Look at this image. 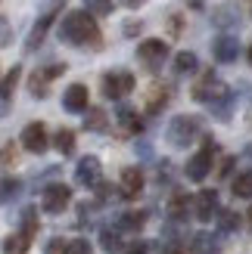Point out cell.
I'll return each mask as SVG.
<instances>
[{
	"instance_id": "obj_16",
	"label": "cell",
	"mask_w": 252,
	"mask_h": 254,
	"mask_svg": "<svg viewBox=\"0 0 252 254\" xmlns=\"http://www.w3.org/2000/svg\"><path fill=\"white\" fill-rule=\"evenodd\" d=\"M16 81H19V65H12L3 81H0V118L9 112V99H12V90H16Z\"/></svg>"
},
{
	"instance_id": "obj_39",
	"label": "cell",
	"mask_w": 252,
	"mask_h": 254,
	"mask_svg": "<svg viewBox=\"0 0 252 254\" xmlns=\"http://www.w3.org/2000/svg\"><path fill=\"white\" fill-rule=\"evenodd\" d=\"M125 3H128V6H137V3H143V0H125Z\"/></svg>"
},
{
	"instance_id": "obj_7",
	"label": "cell",
	"mask_w": 252,
	"mask_h": 254,
	"mask_svg": "<svg viewBox=\"0 0 252 254\" xmlns=\"http://www.w3.org/2000/svg\"><path fill=\"white\" fill-rule=\"evenodd\" d=\"M59 74H66V65H47V68H37L31 74V81H28V90L34 99H44L50 96V81H56Z\"/></svg>"
},
{
	"instance_id": "obj_41",
	"label": "cell",
	"mask_w": 252,
	"mask_h": 254,
	"mask_svg": "<svg viewBox=\"0 0 252 254\" xmlns=\"http://www.w3.org/2000/svg\"><path fill=\"white\" fill-rule=\"evenodd\" d=\"M246 217H249V223H252V208H249V214H246Z\"/></svg>"
},
{
	"instance_id": "obj_3",
	"label": "cell",
	"mask_w": 252,
	"mask_h": 254,
	"mask_svg": "<svg viewBox=\"0 0 252 254\" xmlns=\"http://www.w3.org/2000/svg\"><path fill=\"white\" fill-rule=\"evenodd\" d=\"M224 96H231V90H228V87H224L212 71H206L203 78H199V84H193V99H196V103L215 106V103H221Z\"/></svg>"
},
{
	"instance_id": "obj_31",
	"label": "cell",
	"mask_w": 252,
	"mask_h": 254,
	"mask_svg": "<svg viewBox=\"0 0 252 254\" xmlns=\"http://www.w3.org/2000/svg\"><path fill=\"white\" fill-rule=\"evenodd\" d=\"M84 9H91L94 16H109V12H112V0H84Z\"/></svg>"
},
{
	"instance_id": "obj_22",
	"label": "cell",
	"mask_w": 252,
	"mask_h": 254,
	"mask_svg": "<svg viewBox=\"0 0 252 254\" xmlns=\"http://www.w3.org/2000/svg\"><path fill=\"white\" fill-rule=\"evenodd\" d=\"M168 106V90L165 87H153L146 96V115H156V112H162Z\"/></svg>"
},
{
	"instance_id": "obj_27",
	"label": "cell",
	"mask_w": 252,
	"mask_h": 254,
	"mask_svg": "<svg viewBox=\"0 0 252 254\" xmlns=\"http://www.w3.org/2000/svg\"><path fill=\"white\" fill-rule=\"evenodd\" d=\"M19 223H22L19 233H25L28 239H34V236H37V208H25L22 217H19Z\"/></svg>"
},
{
	"instance_id": "obj_40",
	"label": "cell",
	"mask_w": 252,
	"mask_h": 254,
	"mask_svg": "<svg viewBox=\"0 0 252 254\" xmlns=\"http://www.w3.org/2000/svg\"><path fill=\"white\" fill-rule=\"evenodd\" d=\"M246 56H249V65H252V44H249V53Z\"/></svg>"
},
{
	"instance_id": "obj_2",
	"label": "cell",
	"mask_w": 252,
	"mask_h": 254,
	"mask_svg": "<svg viewBox=\"0 0 252 254\" xmlns=\"http://www.w3.org/2000/svg\"><path fill=\"white\" fill-rule=\"evenodd\" d=\"M199 130H203V124H199L196 115H178L168 124V143L178 146V149H187L199 136Z\"/></svg>"
},
{
	"instance_id": "obj_14",
	"label": "cell",
	"mask_w": 252,
	"mask_h": 254,
	"mask_svg": "<svg viewBox=\"0 0 252 254\" xmlns=\"http://www.w3.org/2000/svg\"><path fill=\"white\" fill-rule=\"evenodd\" d=\"M212 53H215L218 62H234L240 56V41H237L234 34H221V37H215V44H212Z\"/></svg>"
},
{
	"instance_id": "obj_35",
	"label": "cell",
	"mask_w": 252,
	"mask_h": 254,
	"mask_svg": "<svg viewBox=\"0 0 252 254\" xmlns=\"http://www.w3.org/2000/svg\"><path fill=\"white\" fill-rule=\"evenodd\" d=\"M47 254H69V242H62V239H53V242L47 245Z\"/></svg>"
},
{
	"instance_id": "obj_23",
	"label": "cell",
	"mask_w": 252,
	"mask_h": 254,
	"mask_svg": "<svg viewBox=\"0 0 252 254\" xmlns=\"http://www.w3.org/2000/svg\"><path fill=\"white\" fill-rule=\"evenodd\" d=\"M53 146L59 155H72L75 152V130H69V127H59L56 136H53Z\"/></svg>"
},
{
	"instance_id": "obj_19",
	"label": "cell",
	"mask_w": 252,
	"mask_h": 254,
	"mask_svg": "<svg viewBox=\"0 0 252 254\" xmlns=\"http://www.w3.org/2000/svg\"><path fill=\"white\" fill-rule=\"evenodd\" d=\"M28 248H31V239L25 233H12V236L3 239V245H0L3 254H28Z\"/></svg>"
},
{
	"instance_id": "obj_13",
	"label": "cell",
	"mask_w": 252,
	"mask_h": 254,
	"mask_svg": "<svg viewBox=\"0 0 252 254\" xmlns=\"http://www.w3.org/2000/svg\"><path fill=\"white\" fill-rule=\"evenodd\" d=\"M119 192H122V198H137L143 192V174H140V168H125L122 171Z\"/></svg>"
},
{
	"instance_id": "obj_20",
	"label": "cell",
	"mask_w": 252,
	"mask_h": 254,
	"mask_svg": "<svg viewBox=\"0 0 252 254\" xmlns=\"http://www.w3.org/2000/svg\"><path fill=\"white\" fill-rule=\"evenodd\" d=\"M84 115H87V118H84V127H87V130H97V133H103L106 127H109V121H106L109 115H106L103 109H97V106L91 109V106H87V112H84Z\"/></svg>"
},
{
	"instance_id": "obj_1",
	"label": "cell",
	"mask_w": 252,
	"mask_h": 254,
	"mask_svg": "<svg viewBox=\"0 0 252 254\" xmlns=\"http://www.w3.org/2000/svg\"><path fill=\"white\" fill-rule=\"evenodd\" d=\"M59 41H66L72 47H103V34H100V25L94 22L91 9H72L59 25Z\"/></svg>"
},
{
	"instance_id": "obj_32",
	"label": "cell",
	"mask_w": 252,
	"mask_h": 254,
	"mask_svg": "<svg viewBox=\"0 0 252 254\" xmlns=\"http://www.w3.org/2000/svg\"><path fill=\"white\" fill-rule=\"evenodd\" d=\"M193 248H196V251H203V254H209V251H215L218 245H215V239H212L209 233H199V236L193 239Z\"/></svg>"
},
{
	"instance_id": "obj_36",
	"label": "cell",
	"mask_w": 252,
	"mask_h": 254,
	"mask_svg": "<svg viewBox=\"0 0 252 254\" xmlns=\"http://www.w3.org/2000/svg\"><path fill=\"white\" fill-rule=\"evenodd\" d=\"M231 168H234V155H224V158H221V164H218V177H228V174H231Z\"/></svg>"
},
{
	"instance_id": "obj_30",
	"label": "cell",
	"mask_w": 252,
	"mask_h": 254,
	"mask_svg": "<svg viewBox=\"0 0 252 254\" xmlns=\"http://www.w3.org/2000/svg\"><path fill=\"white\" fill-rule=\"evenodd\" d=\"M237 226H240V214H234V211H221V214H218V230L234 233Z\"/></svg>"
},
{
	"instance_id": "obj_24",
	"label": "cell",
	"mask_w": 252,
	"mask_h": 254,
	"mask_svg": "<svg viewBox=\"0 0 252 254\" xmlns=\"http://www.w3.org/2000/svg\"><path fill=\"white\" fill-rule=\"evenodd\" d=\"M19 192H22V183L16 177H3V180H0V205H9Z\"/></svg>"
},
{
	"instance_id": "obj_37",
	"label": "cell",
	"mask_w": 252,
	"mask_h": 254,
	"mask_svg": "<svg viewBox=\"0 0 252 254\" xmlns=\"http://www.w3.org/2000/svg\"><path fill=\"white\" fill-rule=\"evenodd\" d=\"M3 44H9V25L0 19V47H3Z\"/></svg>"
},
{
	"instance_id": "obj_25",
	"label": "cell",
	"mask_w": 252,
	"mask_h": 254,
	"mask_svg": "<svg viewBox=\"0 0 252 254\" xmlns=\"http://www.w3.org/2000/svg\"><path fill=\"white\" fill-rule=\"evenodd\" d=\"M196 68H199L196 53H187V50H184V53L174 56V71H178V74H193Z\"/></svg>"
},
{
	"instance_id": "obj_15",
	"label": "cell",
	"mask_w": 252,
	"mask_h": 254,
	"mask_svg": "<svg viewBox=\"0 0 252 254\" xmlns=\"http://www.w3.org/2000/svg\"><path fill=\"white\" fill-rule=\"evenodd\" d=\"M62 109L66 112H87V87L84 84H72L66 93H62Z\"/></svg>"
},
{
	"instance_id": "obj_38",
	"label": "cell",
	"mask_w": 252,
	"mask_h": 254,
	"mask_svg": "<svg viewBox=\"0 0 252 254\" xmlns=\"http://www.w3.org/2000/svg\"><path fill=\"white\" fill-rule=\"evenodd\" d=\"M134 31H140V22H128V25H125V34H134Z\"/></svg>"
},
{
	"instance_id": "obj_12",
	"label": "cell",
	"mask_w": 252,
	"mask_h": 254,
	"mask_svg": "<svg viewBox=\"0 0 252 254\" xmlns=\"http://www.w3.org/2000/svg\"><path fill=\"white\" fill-rule=\"evenodd\" d=\"M62 3H66V0H56V3H53V6H50V9L44 12V16H41V19L34 22V28H31V34H28V44H25L28 50L41 47L44 34H47V28H50V25H53V19H56V12H59V6H62Z\"/></svg>"
},
{
	"instance_id": "obj_8",
	"label": "cell",
	"mask_w": 252,
	"mask_h": 254,
	"mask_svg": "<svg viewBox=\"0 0 252 254\" xmlns=\"http://www.w3.org/2000/svg\"><path fill=\"white\" fill-rule=\"evenodd\" d=\"M19 143L25 146V152H34V155H41V152H47L50 146V139H47V127L41 121H31V124H25V130L19 136Z\"/></svg>"
},
{
	"instance_id": "obj_11",
	"label": "cell",
	"mask_w": 252,
	"mask_h": 254,
	"mask_svg": "<svg viewBox=\"0 0 252 254\" xmlns=\"http://www.w3.org/2000/svg\"><path fill=\"white\" fill-rule=\"evenodd\" d=\"M193 214H196V220H212L218 214V192L215 189H203V192H196L193 198Z\"/></svg>"
},
{
	"instance_id": "obj_33",
	"label": "cell",
	"mask_w": 252,
	"mask_h": 254,
	"mask_svg": "<svg viewBox=\"0 0 252 254\" xmlns=\"http://www.w3.org/2000/svg\"><path fill=\"white\" fill-rule=\"evenodd\" d=\"M128 254H165V251H162L156 242H134Z\"/></svg>"
},
{
	"instance_id": "obj_5",
	"label": "cell",
	"mask_w": 252,
	"mask_h": 254,
	"mask_svg": "<svg viewBox=\"0 0 252 254\" xmlns=\"http://www.w3.org/2000/svg\"><path fill=\"white\" fill-rule=\"evenodd\" d=\"M100 84H103V93L109 99H122L134 90V74L131 71H106Z\"/></svg>"
},
{
	"instance_id": "obj_17",
	"label": "cell",
	"mask_w": 252,
	"mask_h": 254,
	"mask_svg": "<svg viewBox=\"0 0 252 254\" xmlns=\"http://www.w3.org/2000/svg\"><path fill=\"white\" fill-rule=\"evenodd\" d=\"M116 124H119V130H122L125 136H137V133H140V118H137V112L128 109V106H122V109H119Z\"/></svg>"
},
{
	"instance_id": "obj_10",
	"label": "cell",
	"mask_w": 252,
	"mask_h": 254,
	"mask_svg": "<svg viewBox=\"0 0 252 254\" xmlns=\"http://www.w3.org/2000/svg\"><path fill=\"white\" fill-rule=\"evenodd\" d=\"M100 174H103V168H100V158H97V155H84V158L78 161V168H75V183L94 189V186H100Z\"/></svg>"
},
{
	"instance_id": "obj_4",
	"label": "cell",
	"mask_w": 252,
	"mask_h": 254,
	"mask_svg": "<svg viewBox=\"0 0 252 254\" xmlns=\"http://www.w3.org/2000/svg\"><path fill=\"white\" fill-rule=\"evenodd\" d=\"M212 164H215V143L206 139V146L199 149L190 161H187V177H190L193 183H203L206 177L212 174Z\"/></svg>"
},
{
	"instance_id": "obj_9",
	"label": "cell",
	"mask_w": 252,
	"mask_h": 254,
	"mask_svg": "<svg viewBox=\"0 0 252 254\" xmlns=\"http://www.w3.org/2000/svg\"><path fill=\"white\" fill-rule=\"evenodd\" d=\"M137 56H140V62L146 68H159L162 62H165V56H168V44L159 41V37H149V41H143L137 47Z\"/></svg>"
},
{
	"instance_id": "obj_34",
	"label": "cell",
	"mask_w": 252,
	"mask_h": 254,
	"mask_svg": "<svg viewBox=\"0 0 252 254\" xmlns=\"http://www.w3.org/2000/svg\"><path fill=\"white\" fill-rule=\"evenodd\" d=\"M94 248H91V242L87 239H72L69 242V254H91Z\"/></svg>"
},
{
	"instance_id": "obj_28",
	"label": "cell",
	"mask_w": 252,
	"mask_h": 254,
	"mask_svg": "<svg viewBox=\"0 0 252 254\" xmlns=\"http://www.w3.org/2000/svg\"><path fill=\"white\" fill-rule=\"evenodd\" d=\"M234 195L237 198H252V171H243L234 180Z\"/></svg>"
},
{
	"instance_id": "obj_6",
	"label": "cell",
	"mask_w": 252,
	"mask_h": 254,
	"mask_svg": "<svg viewBox=\"0 0 252 254\" xmlns=\"http://www.w3.org/2000/svg\"><path fill=\"white\" fill-rule=\"evenodd\" d=\"M69 201H72V189L66 183H53L41 192V208L47 214H62V208H66Z\"/></svg>"
},
{
	"instance_id": "obj_18",
	"label": "cell",
	"mask_w": 252,
	"mask_h": 254,
	"mask_svg": "<svg viewBox=\"0 0 252 254\" xmlns=\"http://www.w3.org/2000/svg\"><path fill=\"white\" fill-rule=\"evenodd\" d=\"M212 22L218 28H234V25H240V9H237V3H224L212 12Z\"/></svg>"
},
{
	"instance_id": "obj_21",
	"label": "cell",
	"mask_w": 252,
	"mask_h": 254,
	"mask_svg": "<svg viewBox=\"0 0 252 254\" xmlns=\"http://www.w3.org/2000/svg\"><path fill=\"white\" fill-rule=\"evenodd\" d=\"M187 211H190V198L184 192H174L168 201V217L171 220H187Z\"/></svg>"
},
{
	"instance_id": "obj_26",
	"label": "cell",
	"mask_w": 252,
	"mask_h": 254,
	"mask_svg": "<svg viewBox=\"0 0 252 254\" xmlns=\"http://www.w3.org/2000/svg\"><path fill=\"white\" fill-rule=\"evenodd\" d=\"M100 248H103L106 254H119V251H122V236L106 226V230L100 233Z\"/></svg>"
},
{
	"instance_id": "obj_29",
	"label": "cell",
	"mask_w": 252,
	"mask_h": 254,
	"mask_svg": "<svg viewBox=\"0 0 252 254\" xmlns=\"http://www.w3.org/2000/svg\"><path fill=\"white\" fill-rule=\"evenodd\" d=\"M119 226H122V230L137 233V230L143 226V214H140V211H128V214H122V217H119Z\"/></svg>"
}]
</instances>
